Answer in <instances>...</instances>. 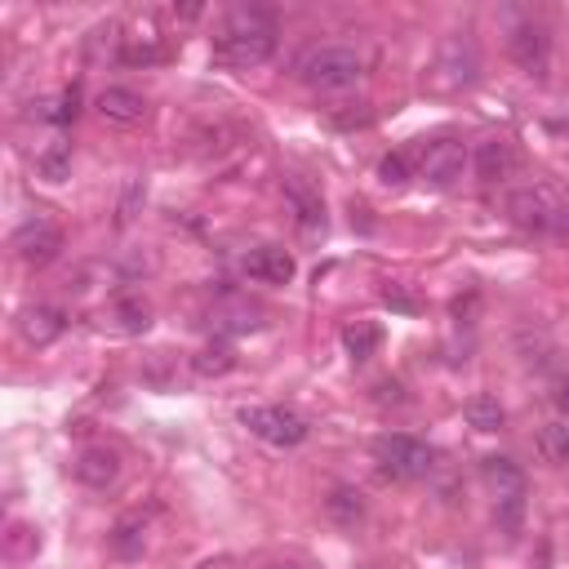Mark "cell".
<instances>
[{
  "label": "cell",
  "instance_id": "obj_6",
  "mask_svg": "<svg viewBox=\"0 0 569 569\" xmlns=\"http://www.w3.org/2000/svg\"><path fill=\"white\" fill-rule=\"evenodd\" d=\"M480 476H485V485L498 498V525L507 534H516L520 529V516H525V472L511 458H498L494 454V458L480 463Z\"/></svg>",
  "mask_w": 569,
  "mask_h": 569
},
{
  "label": "cell",
  "instance_id": "obj_12",
  "mask_svg": "<svg viewBox=\"0 0 569 569\" xmlns=\"http://www.w3.org/2000/svg\"><path fill=\"white\" fill-rule=\"evenodd\" d=\"M99 116L112 121V125H125V130L143 125L147 121V99L138 90H130V85H107L99 94Z\"/></svg>",
  "mask_w": 569,
  "mask_h": 569
},
{
  "label": "cell",
  "instance_id": "obj_1",
  "mask_svg": "<svg viewBox=\"0 0 569 569\" xmlns=\"http://www.w3.org/2000/svg\"><path fill=\"white\" fill-rule=\"evenodd\" d=\"M280 45L276 14L262 6H236L214 32V59L223 68H262Z\"/></svg>",
  "mask_w": 569,
  "mask_h": 569
},
{
  "label": "cell",
  "instance_id": "obj_25",
  "mask_svg": "<svg viewBox=\"0 0 569 569\" xmlns=\"http://www.w3.org/2000/svg\"><path fill=\"white\" fill-rule=\"evenodd\" d=\"M379 178H383L387 187H405V183L414 178V169H410V156H405V152H392V156H383V161H379Z\"/></svg>",
  "mask_w": 569,
  "mask_h": 569
},
{
  "label": "cell",
  "instance_id": "obj_24",
  "mask_svg": "<svg viewBox=\"0 0 569 569\" xmlns=\"http://www.w3.org/2000/svg\"><path fill=\"white\" fill-rule=\"evenodd\" d=\"M325 511L339 520V525H356L361 516H365V503H361V489H348V485H339L330 498H325Z\"/></svg>",
  "mask_w": 569,
  "mask_h": 569
},
{
  "label": "cell",
  "instance_id": "obj_31",
  "mask_svg": "<svg viewBox=\"0 0 569 569\" xmlns=\"http://www.w3.org/2000/svg\"><path fill=\"white\" fill-rule=\"evenodd\" d=\"M200 569H231V560H205Z\"/></svg>",
  "mask_w": 569,
  "mask_h": 569
},
{
  "label": "cell",
  "instance_id": "obj_20",
  "mask_svg": "<svg viewBox=\"0 0 569 569\" xmlns=\"http://www.w3.org/2000/svg\"><path fill=\"white\" fill-rule=\"evenodd\" d=\"M463 414H467V423H472L476 432H498V427L507 423V414H503L498 396H489V392H476V396L463 405Z\"/></svg>",
  "mask_w": 569,
  "mask_h": 569
},
{
  "label": "cell",
  "instance_id": "obj_19",
  "mask_svg": "<svg viewBox=\"0 0 569 569\" xmlns=\"http://www.w3.org/2000/svg\"><path fill=\"white\" fill-rule=\"evenodd\" d=\"M379 343H383V330L374 325V321H352L348 330H343V352L361 365V361H370L374 352H379Z\"/></svg>",
  "mask_w": 569,
  "mask_h": 569
},
{
  "label": "cell",
  "instance_id": "obj_11",
  "mask_svg": "<svg viewBox=\"0 0 569 569\" xmlns=\"http://www.w3.org/2000/svg\"><path fill=\"white\" fill-rule=\"evenodd\" d=\"M72 472H76V480H81V485H90V489H107V485H116V476H121V454H116V449H107V445H85V449L76 454Z\"/></svg>",
  "mask_w": 569,
  "mask_h": 569
},
{
  "label": "cell",
  "instance_id": "obj_15",
  "mask_svg": "<svg viewBox=\"0 0 569 569\" xmlns=\"http://www.w3.org/2000/svg\"><path fill=\"white\" fill-rule=\"evenodd\" d=\"M63 330H68V317L59 308H50V303H37V308H23L19 312V334L32 348H50L54 339H63Z\"/></svg>",
  "mask_w": 569,
  "mask_h": 569
},
{
  "label": "cell",
  "instance_id": "obj_5",
  "mask_svg": "<svg viewBox=\"0 0 569 569\" xmlns=\"http://www.w3.org/2000/svg\"><path fill=\"white\" fill-rule=\"evenodd\" d=\"M374 463L383 476L392 480H423L432 467H436V454L418 441V436H405V432H387L374 441Z\"/></svg>",
  "mask_w": 569,
  "mask_h": 569
},
{
  "label": "cell",
  "instance_id": "obj_27",
  "mask_svg": "<svg viewBox=\"0 0 569 569\" xmlns=\"http://www.w3.org/2000/svg\"><path fill=\"white\" fill-rule=\"evenodd\" d=\"M383 303H387L392 312H405V317H414V312H418V299H414V294H405V284H387V290H383Z\"/></svg>",
  "mask_w": 569,
  "mask_h": 569
},
{
  "label": "cell",
  "instance_id": "obj_4",
  "mask_svg": "<svg viewBox=\"0 0 569 569\" xmlns=\"http://www.w3.org/2000/svg\"><path fill=\"white\" fill-rule=\"evenodd\" d=\"M560 214H565V200L547 183H525L507 196V218L529 236H556Z\"/></svg>",
  "mask_w": 569,
  "mask_h": 569
},
{
  "label": "cell",
  "instance_id": "obj_16",
  "mask_svg": "<svg viewBox=\"0 0 569 569\" xmlns=\"http://www.w3.org/2000/svg\"><path fill=\"white\" fill-rule=\"evenodd\" d=\"M472 165H476V178L480 183H503L516 169V147L507 138H485V143H476Z\"/></svg>",
  "mask_w": 569,
  "mask_h": 569
},
{
  "label": "cell",
  "instance_id": "obj_9",
  "mask_svg": "<svg viewBox=\"0 0 569 569\" xmlns=\"http://www.w3.org/2000/svg\"><path fill=\"white\" fill-rule=\"evenodd\" d=\"M507 54H511V63H516L525 76L542 81V76H547V63H551V37H547V28L534 23V19L516 23L511 37H507Z\"/></svg>",
  "mask_w": 569,
  "mask_h": 569
},
{
  "label": "cell",
  "instance_id": "obj_17",
  "mask_svg": "<svg viewBox=\"0 0 569 569\" xmlns=\"http://www.w3.org/2000/svg\"><path fill=\"white\" fill-rule=\"evenodd\" d=\"M161 54H165V45H161V37H156L152 23L134 28V32L125 37V50H121V59H125L130 68H152V63H161Z\"/></svg>",
  "mask_w": 569,
  "mask_h": 569
},
{
  "label": "cell",
  "instance_id": "obj_29",
  "mask_svg": "<svg viewBox=\"0 0 569 569\" xmlns=\"http://www.w3.org/2000/svg\"><path fill=\"white\" fill-rule=\"evenodd\" d=\"M174 14H178V19H187V23H196L205 10H200V6H183V10H174Z\"/></svg>",
  "mask_w": 569,
  "mask_h": 569
},
{
  "label": "cell",
  "instance_id": "obj_22",
  "mask_svg": "<svg viewBox=\"0 0 569 569\" xmlns=\"http://www.w3.org/2000/svg\"><path fill=\"white\" fill-rule=\"evenodd\" d=\"M538 454L547 458V463H569V418H556V423H547L542 432H538Z\"/></svg>",
  "mask_w": 569,
  "mask_h": 569
},
{
  "label": "cell",
  "instance_id": "obj_2",
  "mask_svg": "<svg viewBox=\"0 0 569 569\" xmlns=\"http://www.w3.org/2000/svg\"><path fill=\"white\" fill-rule=\"evenodd\" d=\"M299 81L317 94H339V90H352L361 76H365V54L352 50V45H312L299 63H294Z\"/></svg>",
  "mask_w": 569,
  "mask_h": 569
},
{
  "label": "cell",
  "instance_id": "obj_8",
  "mask_svg": "<svg viewBox=\"0 0 569 569\" xmlns=\"http://www.w3.org/2000/svg\"><path fill=\"white\" fill-rule=\"evenodd\" d=\"M472 165V152L458 143V138H432L418 147V178L427 187H454L463 178V169Z\"/></svg>",
  "mask_w": 569,
  "mask_h": 569
},
{
  "label": "cell",
  "instance_id": "obj_21",
  "mask_svg": "<svg viewBox=\"0 0 569 569\" xmlns=\"http://www.w3.org/2000/svg\"><path fill=\"white\" fill-rule=\"evenodd\" d=\"M37 174H41L45 183H63V178L72 174V143H68V138H54V143L37 156Z\"/></svg>",
  "mask_w": 569,
  "mask_h": 569
},
{
  "label": "cell",
  "instance_id": "obj_3",
  "mask_svg": "<svg viewBox=\"0 0 569 569\" xmlns=\"http://www.w3.org/2000/svg\"><path fill=\"white\" fill-rule=\"evenodd\" d=\"M240 427H249V436H258L276 449H299L312 436V423L290 405H245Z\"/></svg>",
  "mask_w": 569,
  "mask_h": 569
},
{
  "label": "cell",
  "instance_id": "obj_14",
  "mask_svg": "<svg viewBox=\"0 0 569 569\" xmlns=\"http://www.w3.org/2000/svg\"><path fill=\"white\" fill-rule=\"evenodd\" d=\"M441 72H445L449 85H472L480 76V59H476V45H472L467 32L463 37H449L441 45Z\"/></svg>",
  "mask_w": 569,
  "mask_h": 569
},
{
  "label": "cell",
  "instance_id": "obj_18",
  "mask_svg": "<svg viewBox=\"0 0 569 569\" xmlns=\"http://www.w3.org/2000/svg\"><path fill=\"white\" fill-rule=\"evenodd\" d=\"M192 370H196L200 379H223L227 370H236V348H231L227 339H214V343H205V348L192 356Z\"/></svg>",
  "mask_w": 569,
  "mask_h": 569
},
{
  "label": "cell",
  "instance_id": "obj_28",
  "mask_svg": "<svg viewBox=\"0 0 569 569\" xmlns=\"http://www.w3.org/2000/svg\"><path fill=\"white\" fill-rule=\"evenodd\" d=\"M556 405H560V414L569 418V374L556 379Z\"/></svg>",
  "mask_w": 569,
  "mask_h": 569
},
{
  "label": "cell",
  "instance_id": "obj_13",
  "mask_svg": "<svg viewBox=\"0 0 569 569\" xmlns=\"http://www.w3.org/2000/svg\"><path fill=\"white\" fill-rule=\"evenodd\" d=\"M284 200L294 205V223H299V231L308 240H321L325 236V205H321V196L312 187H303L299 178H284Z\"/></svg>",
  "mask_w": 569,
  "mask_h": 569
},
{
  "label": "cell",
  "instance_id": "obj_7",
  "mask_svg": "<svg viewBox=\"0 0 569 569\" xmlns=\"http://www.w3.org/2000/svg\"><path fill=\"white\" fill-rule=\"evenodd\" d=\"M10 249H14V258L28 262V267H50V262L63 254V227H59L54 218L37 214V218H28V223L14 227Z\"/></svg>",
  "mask_w": 569,
  "mask_h": 569
},
{
  "label": "cell",
  "instance_id": "obj_26",
  "mask_svg": "<svg viewBox=\"0 0 569 569\" xmlns=\"http://www.w3.org/2000/svg\"><path fill=\"white\" fill-rule=\"evenodd\" d=\"M76 112H81V94H76V90H63V94L41 112V116H45V121H54V125H72V121H76Z\"/></svg>",
  "mask_w": 569,
  "mask_h": 569
},
{
  "label": "cell",
  "instance_id": "obj_32",
  "mask_svg": "<svg viewBox=\"0 0 569 569\" xmlns=\"http://www.w3.org/2000/svg\"><path fill=\"white\" fill-rule=\"evenodd\" d=\"M267 569H299V565H267Z\"/></svg>",
  "mask_w": 569,
  "mask_h": 569
},
{
  "label": "cell",
  "instance_id": "obj_23",
  "mask_svg": "<svg viewBox=\"0 0 569 569\" xmlns=\"http://www.w3.org/2000/svg\"><path fill=\"white\" fill-rule=\"evenodd\" d=\"M143 542H147V520H143V516H125V520L116 525V534H112V551L125 556V560L138 556Z\"/></svg>",
  "mask_w": 569,
  "mask_h": 569
},
{
  "label": "cell",
  "instance_id": "obj_10",
  "mask_svg": "<svg viewBox=\"0 0 569 569\" xmlns=\"http://www.w3.org/2000/svg\"><path fill=\"white\" fill-rule=\"evenodd\" d=\"M299 271L294 254L280 245H258L254 254H245V276H254L258 284H290Z\"/></svg>",
  "mask_w": 569,
  "mask_h": 569
},
{
  "label": "cell",
  "instance_id": "obj_30",
  "mask_svg": "<svg viewBox=\"0 0 569 569\" xmlns=\"http://www.w3.org/2000/svg\"><path fill=\"white\" fill-rule=\"evenodd\" d=\"M556 236H560V240H569V205H565V214H560V223H556Z\"/></svg>",
  "mask_w": 569,
  "mask_h": 569
}]
</instances>
